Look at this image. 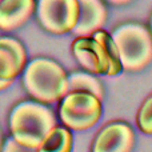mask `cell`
I'll return each mask as SVG.
<instances>
[{
  "instance_id": "cell-1",
  "label": "cell",
  "mask_w": 152,
  "mask_h": 152,
  "mask_svg": "<svg viewBox=\"0 0 152 152\" xmlns=\"http://www.w3.org/2000/svg\"><path fill=\"white\" fill-rule=\"evenodd\" d=\"M8 123L11 136L16 142L37 150L56 127V118L47 104L32 99L16 104L10 113Z\"/></svg>"
},
{
  "instance_id": "cell-2",
  "label": "cell",
  "mask_w": 152,
  "mask_h": 152,
  "mask_svg": "<svg viewBox=\"0 0 152 152\" xmlns=\"http://www.w3.org/2000/svg\"><path fill=\"white\" fill-rule=\"evenodd\" d=\"M71 50L76 61L87 72L115 76L123 71L116 43L102 28L91 36H77L72 42Z\"/></svg>"
},
{
  "instance_id": "cell-3",
  "label": "cell",
  "mask_w": 152,
  "mask_h": 152,
  "mask_svg": "<svg viewBox=\"0 0 152 152\" xmlns=\"http://www.w3.org/2000/svg\"><path fill=\"white\" fill-rule=\"evenodd\" d=\"M21 86L34 100L51 104L68 92V75L58 61L35 58L24 68Z\"/></svg>"
},
{
  "instance_id": "cell-4",
  "label": "cell",
  "mask_w": 152,
  "mask_h": 152,
  "mask_svg": "<svg viewBox=\"0 0 152 152\" xmlns=\"http://www.w3.org/2000/svg\"><path fill=\"white\" fill-rule=\"evenodd\" d=\"M124 71H142L152 61V32L139 23H124L111 34Z\"/></svg>"
},
{
  "instance_id": "cell-5",
  "label": "cell",
  "mask_w": 152,
  "mask_h": 152,
  "mask_svg": "<svg viewBox=\"0 0 152 152\" xmlns=\"http://www.w3.org/2000/svg\"><path fill=\"white\" fill-rule=\"evenodd\" d=\"M59 119L72 131L89 129L102 118V99L91 92H67L59 103Z\"/></svg>"
},
{
  "instance_id": "cell-6",
  "label": "cell",
  "mask_w": 152,
  "mask_h": 152,
  "mask_svg": "<svg viewBox=\"0 0 152 152\" xmlns=\"http://www.w3.org/2000/svg\"><path fill=\"white\" fill-rule=\"evenodd\" d=\"M77 0H39L36 3V16L40 27L53 35L72 32L79 20Z\"/></svg>"
},
{
  "instance_id": "cell-7",
  "label": "cell",
  "mask_w": 152,
  "mask_h": 152,
  "mask_svg": "<svg viewBox=\"0 0 152 152\" xmlns=\"http://www.w3.org/2000/svg\"><path fill=\"white\" fill-rule=\"evenodd\" d=\"M135 144V134L128 123L110 121L95 136L91 152H131Z\"/></svg>"
},
{
  "instance_id": "cell-8",
  "label": "cell",
  "mask_w": 152,
  "mask_h": 152,
  "mask_svg": "<svg viewBox=\"0 0 152 152\" xmlns=\"http://www.w3.org/2000/svg\"><path fill=\"white\" fill-rule=\"evenodd\" d=\"M27 66V52L19 40L11 36L0 37V77L15 80Z\"/></svg>"
},
{
  "instance_id": "cell-9",
  "label": "cell",
  "mask_w": 152,
  "mask_h": 152,
  "mask_svg": "<svg viewBox=\"0 0 152 152\" xmlns=\"http://www.w3.org/2000/svg\"><path fill=\"white\" fill-rule=\"evenodd\" d=\"M80 13L72 32L76 36H91L107 20V8L103 0H77Z\"/></svg>"
},
{
  "instance_id": "cell-10",
  "label": "cell",
  "mask_w": 152,
  "mask_h": 152,
  "mask_svg": "<svg viewBox=\"0 0 152 152\" xmlns=\"http://www.w3.org/2000/svg\"><path fill=\"white\" fill-rule=\"evenodd\" d=\"M36 12L35 0H1L0 31L10 32L20 28Z\"/></svg>"
},
{
  "instance_id": "cell-11",
  "label": "cell",
  "mask_w": 152,
  "mask_h": 152,
  "mask_svg": "<svg viewBox=\"0 0 152 152\" xmlns=\"http://www.w3.org/2000/svg\"><path fill=\"white\" fill-rule=\"evenodd\" d=\"M74 137L71 129L66 126H56L47 135L37 152H72Z\"/></svg>"
},
{
  "instance_id": "cell-12",
  "label": "cell",
  "mask_w": 152,
  "mask_h": 152,
  "mask_svg": "<svg viewBox=\"0 0 152 152\" xmlns=\"http://www.w3.org/2000/svg\"><path fill=\"white\" fill-rule=\"evenodd\" d=\"M83 91L91 92L96 95L99 99L103 97V86L97 77H95L91 72H74L68 75V92Z\"/></svg>"
},
{
  "instance_id": "cell-13",
  "label": "cell",
  "mask_w": 152,
  "mask_h": 152,
  "mask_svg": "<svg viewBox=\"0 0 152 152\" xmlns=\"http://www.w3.org/2000/svg\"><path fill=\"white\" fill-rule=\"evenodd\" d=\"M137 128L145 135H152V94L142 103L136 115Z\"/></svg>"
},
{
  "instance_id": "cell-14",
  "label": "cell",
  "mask_w": 152,
  "mask_h": 152,
  "mask_svg": "<svg viewBox=\"0 0 152 152\" xmlns=\"http://www.w3.org/2000/svg\"><path fill=\"white\" fill-rule=\"evenodd\" d=\"M1 152H37V150L36 148H31V147L20 144V143L16 142V140L11 136L10 139H7L3 143Z\"/></svg>"
},
{
  "instance_id": "cell-15",
  "label": "cell",
  "mask_w": 152,
  "mask_h": 152,
  "mask_svg": "<svg viewBox=\"0 0 152 152\" xmlns=\"http://www.w3.org/2000/svg\"><path fill=\"white\" fill-rule=\"evenodd\" d=\"M12 83H13V80H5V79L0 77V91H4V89L8 88Z\"/></svg>"
},
{
  "instance_id": "cell-16",
  "label": "cell",
  "mask_w": 152,
  "mask_h": 152,
  "mask_svg": "<svg viewBox=\"0 0 152 152\" xmlns=\"http://www.w3.org/2000/svg\"><path fill=\"white\" fill-rule=\"evenodd\" d=\"M107 1L113 5H123V4H127V3L132 1V0H107Z\"/></svg>"
},
{
  "instance_id": "cell-17",
  "label": "cell",
  "mask_w": 152,
  "mask_h": 152,
  "mask_svg": "<svg viewBox=\"0 0 152 152\" xmlns=\"http://www.w3.org/2000/svg\"><path fill=\"white\" fill-rule=\"evenodd\" d=\"M3 148V136H1V132H0V152H1Z\"/></svg>"
},
{
  "instance_id": "cell-18",
  "label": "cell",
  "mask_w": 152,
  "mask_h": 152,
  "mask_svg": "<svg viewBox=\"0 0 152 152\" xmlns=\"http://www.w3.org/2000/svg\"><path fill=\"white\" fill-rule=\"evenodd\" d=\"M150 26H151L150 29H151V32H152V16H151V20H150Z\"/></svg>"
},
{
  "instance_id": "cell-19",
  "label": "cell",
  "mask_w": 152,
  "mask_h": 152,
  "mask_svg": "<svg viewBox=\"0 0 152 152\" xmlns=\"http://www.w3.org/2000/svg\"><path fill=\"white\" fill-rule=\"evenodd\" d=\"M0 1H1V0H0Z\"/></svg>"
}]
</instances>
